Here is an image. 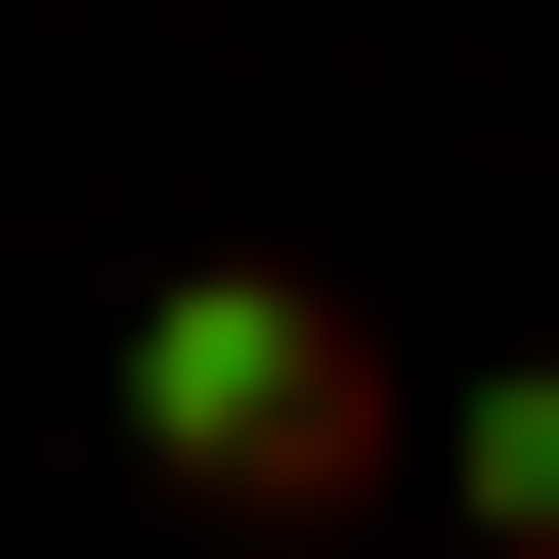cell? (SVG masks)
Returning <instances> with one entry per match:
<instances>
[{
    "instance_id": "obj_2",
    "label": "cell",
    "mask_w": 559,
    "mask_h": 559,
    "mask_svg": "<svg viewBox=\"0 0 559 559\" xmlns=\"http://www.w3.org/2000/svg\"><path fill=\"white\" fill-rule=\"evenodd\" d=\"M430 474H474V559H559V345H474V388H430Z\"/></svg>"
},
{
    "instance_id": "obj_1",
    "label": "cell",
    "mask_w": 559,
    "mask_h": 559,
    "mask_svg": "<svg viewBox=\"0 0 559 559\" xmlns=\"http://www.w3.org/2000/svg\"><path fill=\"white\" fill-rule=\"evenodd\" d=\"M130 474H173L215 559H301V516L430 474V345H388V301H301V259H173V301H130Z\"/></svg>"
}]
</instances>
